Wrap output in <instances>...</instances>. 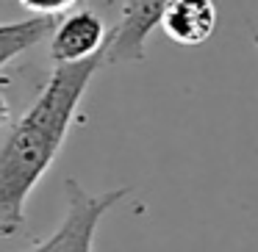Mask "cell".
I'll return each mask as SVG.
<instances>
[{"label": "cell", "mask_w": 258, "mask_h": 252, "mask_svg": "<svg viewBox=\"0 0 258 252\" xmlns=\"http://www.w3.org/2000/svg\"><path fill=\"white\" fill-rule=\"evenodd\" d=\"M103 67V50L75 64H56L36 100L9 122L0 141V238H14L25 230L31 194L56 163L81 100Z\"/></svg>", "instance_id": "obj_1"}, {"label": "cell", "mask_w": 258, "mask_h": 252, "mask_svg": "<svg viewBox=\"0 0 258 252\" xmlns=\"http://www.w3.org/2000/svg\"><path fill=\"white\" fill-rule=\"evenodd\" d=\"M131 186L108 191H86L75 178L64 180V216L47 238L20 252H95V235L103 216L131 194Z\"/></svg>", "instance_id": "obj_2"}, {"label": "cell", "mask_w": 258, "mask_h": 252, "mask_svg": "<svg viewBox=\"0 0 258 252\" xmlns=\"http://www.w3.org/2000/svg\"><path fill=\"white\" fill-rule=\"evenodd\" d=\"M167 0H119V20L106 36L103 64H136L147 56V39L158 28Z\"/></svg>", "instance_id": "obj_3"}, {"label": "cell", "mask_w": 258, "mask_h": 252, "mask_svg": "<svg viewBox=\"0 0 258 252\" xmlns=\"http://www.w3.org/2000/svg\"><path fill=\"white\" fill-rule=\"evenodd\" d=\"M106 36L108 28L100 14L89 12V9H73L50 31V61L53 64L84 61V58L103 50Z\"/></svg>", "instance_id": "obj_4"}, {"label": "cell", "mask_w": 258, "mask_h": 252, "mask_svg": "<svg viewBox=\"0 0 258 252\" xmlns=\"http://www.w3.org/2000/svg\"><path fill=\"white\" fill-rule=\"evenodd\" d=\"M217 6L214 0H167L158 28L183 47H197L211 39L217 28Z\"/></svg>", "instance_id": "obj_5"}, {"label": "cell", "mask_w": 258, "mask_h": 252, "mask_svg": "<svg viewBox=\"0 0 258 252\" xmlns=\"http://www.w3.org/2000/svg\"><path fill=\"white\" fill-rule=\"evenodd\" d=\"M53 25L56 17H36V14L17 23H0V72L31 47L42 45L50 36Z\"/></svg>", "instance_id": "obj_6"}, {"label": "cell", "mask_w": 258, "mask_h": 252, "mask_svg": "<svg viewBox=\"0 0 258 252\" xmlns=\"http://www.w3.org/2000/svg\"><path fill=\"white\" fill-rule=\"evenodd\" d=\"M17 3L34 12L36 17H58V14L73 12L81 0H17Z\"/></svg>", "instance_id": "obj_7"}, {"label": "cell", "mask_w": 258, "mask_h": 252, "mask_svg": "<svg viewBox=\"0 0 258 252\" xmlns=\"http://www.w3.org/2000/svg\"><path fill=\"white\" fill-rule=\"evenodd\" d=\"M9 122H12V106H9L6 97L0 95V128H6Z\"/></svg>", "instance_id": "obj_8"}]
</instances>
